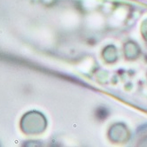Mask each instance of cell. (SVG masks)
Returning a JSON list of instances; mask_svg holds the SVG:
<instances>
[{
  "instance_id": "6da1fadb",
  "label": "cell",
  "mask_w": 147,
  "mask_h": 147,
  "mask_svg": "<svg viewBox=\"0 0 147 147\" xmlns=\"http://www.w3.org/2000/svg\"><path fill=\"white\" fill-rule=\"evenodd\" d=\"M41 119V115L36 112H30L26 113L20 121V129L26 134H33L36 133V130L42 129V121H38Z\"/></svg>"
}]
</instances>
